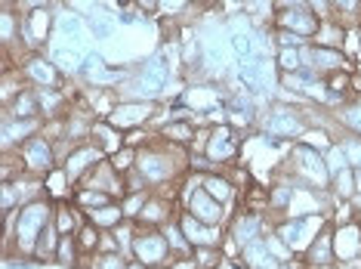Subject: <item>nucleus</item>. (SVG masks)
<instances>
[{
	"label": "nucleus",
	"instance_id": "obj_36",
	"mask_svg": "<svg viewBox=\"0 0 361 269\" xmlns=\"http://www.w3.org/2000/svg\"><path fill=\"white\" fill-rule=\"evenodd\" d=\"M53 223H56V229H59L62 235H75V232L80 229V223H78V210H71L68 205H59V208H56Z\"/></svg>",
	"mask_w": 361,
	"mask_h": 269
},
{
	"label": "nucleus",
	"instance_id": "obj_13",
	"mask_svg": "<svg viewBox=\"0 0 361 269\" xmlns=\"http://www.w3.org/2000/svg\"><path fill=\"white\" fill-rule=\"evenodd\" d=\"M204 152H207V158L213 165H228V161L235 158L238 152H241V140L235 136L232 127H213V133L207 136V145H204Z\"/></svg>",
	"mask_w": 361,
	"mask_h": 269
},
{
	"label": "nucleus",
	"instance_id": "obj_55",
	"mask_svg": "<svg viewBox=\"0 0 361 269\" xmlns=\"http://www.w3.org/2000/svg\"><path fill=\"white\" fill-rule=\"evenodd\" d=\"M216 269H223V266H216Z\"/></svg>",
	"mask_w": 361,
	"mask_h": 269
},
{
	"label": "nucleus",
	"instance_id": "obj_40",
	"mask_svg": "<svg viewBox=\"0 0 361 269\" xmlns=\"http://www.w3.org/2000/svg\"><path fill=\"white\" fill-rule=\"evenodd\" d=\"M336 22H361V0H331Z\"/></svg>",
	"mask_w": 361,
	"mask_h": 269
},
{
	"label": "nucleus",
	"instance_id": "obj_16",
	"mask_svg": "<svg viewBox=\"0 0 361 269\" xmlns=\"http://www.w3.org/2000/svg\"><path fill=\"white\" fill-rule=\"evenodd\" d=\"M262 226H266V223H262V214L244 208L241 214L232 217V226H228V239H232L238 248H244V244H250V241H257V239H266V235H262Z\"/></svg>",
	"mask_w": 361,
	"mask_h": 269
},
{
	"label": "nucleus",
	"instance_id": "obj_50",
	"mask_svg": "<svg viewBox=\"0 0 361 269\" xmlns=\"http://www.w3.org/2000/svg\"><path fill=\"white\" fill-rule=\"evenodd\" d=\"M139 6H142V10H154V6H158V0H136Z\"/></svg>",
	"mask_w": 361,
	"mask_h": 269
},
{
	"label": "nucleus",
	"instance_id": "obj_14",
	"mask_svg": "<svg viewBox=\"0 0 361 269\" xmlns=\"http://www.w3.org/2000/svg\"><path fill=\"white\" fill-rule=\"evenodd\" d=\"M302 56H306V65L312 71H318V75H334V71H346V53L343 50H334V47H318L312 44L302 50Z\"/></svg>",
	"mask_w": 361,
	"mask_h": 269
},
{
	"label": "nucleus",
	"instance_id": "obj_29",
	"mask_svg": "<svg viewBox=\"0 0 361 269\" xmlns=\"http://www.w3.org/2000/svg\"><path fill=\"white\" fill-rule=\"evenodd\" d=\"M201 189L207 192V195H213L216 201H223V205H226V201L235 195V183H232L228 177L219 174V170H213V174H204V177H201Z\"/></svg>",
	"mask_w": 361,
	"mask_h": 269
},
{
	"label": "nucleus",
	"instance_id": "obj_46",
	"mask_svg": "<svg viewBox=\"0 0 361 269\" xmlns=\"http://www.w3.org/2000/svg\"><path fill=\"white\" fill-rule=\"evenodd\" d=\"M302 4H306L309 10L315 13L322 22H327V19H336V16H334V6H331V0H302Z\"/></svg>",
	"mask_w": 361,
	"mask_h": 269
},
{
	"label": "nucleus",
	"instance_id": "obj_24",
	"mask_svg": "<svg viewBox=\"0 0 361 269\" xmlns=\"http://www.w3.org/2000/svg\"><path fill=\"white\" fill-rule=\"evenodd\" d=\"M40 127V118H4V149H10L13 143H28L35 130Z\"/></svg>",
	"mask_w": 361,
	"mask_h": 269
},
{
	"label": "nucleus",
	"instance_id": "obj_26",
	"mask_svg": "<svg viewBox=\"0 0 361 269\" xmlns=\"http://www.w3.org/2000/svg\"><path fill=\"white\" fill-rule=\"evenodd\" d=\"M87 220L96 226V229H118L124 223V208L121 201H111V205H102V208H93V210H84Z\"/></svg>",
	"mask_w": 361,
	"mask_h": 269
},
{
	"label": "nucleus",
	"instance_id": "obj_22",
	"mask_svg": "<svg viewBox=\"0 0 361 269\" xmlns=\"http://www.w3.org/2000/svg\"><path fill=\"white\" fill-rule=\"evenodd\" d=\"M56 31H59V37L71 40V44H80V47H87V50H90V37H93V35H90L84 16L65 10L59 19H56Z\"/></svg>",
	"mask_w": 361,
	"mask_h": 269
},
{
	"label": "nucleus",
	"instance_id": "obj_31",
	"mask_svg": "<svg viewBox=\"0 0 361 269\" xmlns=\"http://www.w3.org/2000/svg\"><path fill=\"white\" fill-rule=\"evenodd\" d=\"M80 244L75 235H62V241H59V251H56V263H59L62 269H78L80 266Z\"/></svg>",
	"mask_w": 361,
	"mask_h": 269
},
{
	"label": "nucleus",
	"instance_id": "obj_32",
	"mask_svg": "<svg viewBox=\"0 0 361 269\" xmlns=\"http://www.w3.org/2000/svg\"><path fill=\"white\" fill-rule=\"evenodd\" d=\"M331 186H334V195L340 201H352L358 195V189H355V167H346V170H340V174H334Z\"/></svg>",
	"mask_w": 361,
	"mask_h": 269
},
{
	"label": "nucleus",
	"instance_id": "obj_27",
	"mask_svg": "<svg viewBox=\"0 0 361 269\" xmlns=\"http://www.w3.org/2000/svg\"><path fill=\"white\" fill-rule=\"evenodd\" d=\"M6 112L10 115L6 118H40V93H35V90H19L16 93V100L6 105Z\"/></svg>",
	"mask_w": 361,
	"mask_h": 269
},
{
	"label": "nucleus",
	"instance_id": "obj_35",
	"mask_svg": "<svg viewBox=\"0 0 361 269\" xmlns=\"http://www.w3.org/2000/svg\"><path fill=\"white\" fill-rule=\"evenodd\" d=\"M75 201L84 210H93V208H102V205H111V201H118L114 195H109V192H99V189H84L80 186L78 189V195H75Z\"/></svg>",
	"mask_w": 361,
	"mask_h": 269
},
{
	"label": "nucleus",
	"instance_id": "obj_17",
	"mask_svg": "<svg viewBox=\"0 0 361 269\" xmlns=\"http://www.w3.org/2000/svg\"><path fill=\"white\" fill-rule=\"evenodd\" d=\"M262 130H266L269 136H302L306 124H302V118L293 109L275 105V109L269 112V118L262 121Z\"/></svg>",
	"mask_w": 361,
	"mask_h": 269
},
{
	"label": "nucleus",
	"instance_id": "obj_6",
	"mask_svg": "<svg viewBox=\"0 0 361 269\" xmlns=\"http://www.w3.org/2000/svg\"><path fill=\"white\" fill-rule=\"evenodd\" d=\"M170 68H173V62H170V50L164 47L152 56V59H145L142 71H139V100H158L164 93V87H167L170 80Z\"/></svg>",
	"mask_w": 361,
	"mask_h": 269
},
{
	"label": "nucleus",
	"instance_id": "obj_34",
	"mask_svg": "<svg viewBox=\"0 0 361 269\" xmlns=\"http://www.w3.org/2000/svg\"><path fill=\"white\" fill-rule=\"evenodd\" d=\"M102 229H96L93 223H80V229L75 232V239H78V244H80V251H84V254H96V251L102 248V235H99Z\"/></svg>",
	"mask_w": 361,
	"mask_h": 269
},
{
	"label": "nucleus",
	"instance_id": "obj_43",
	"mask_svg": "<svg viewBox=\"0 0 361 269\" xmlns=\"http://www.w3.org/2000/svg\"><path fill=\"white\" fill-rule=\"evenodd\" d=\"M195 260H198L201 269H216V260H223V251L219 248H195Z\"/></svg>",
	"mask_w": 361,
	"mask_h": 269
},
{
	"label": "nucleus",
	"instance_id": "obj_28",
	"mask_svg": "<svg viewBox=\"0 0 361 269\" xmlns=\"http://www.w3.org/2000/svg\"><path fill=\"white\" fill-rule=\"evenodd\" d=\"M161 140H167V143H173V145H188L195 140V124L188 118H173V121H167V124L161 127Z\"/></svg>",
	"mask_w": 361,
	"mask_h": 269
},
{
	"label": "nucleus",
	"instance_id": "obj_25",
	"mask_svg": "<svg viewBox=\"0 0 361 269\" xmlns=\"http://www.w3.org/2000/svg\"><path fill=\"white\" fill-rule=\"evenodd\" d=\"M84 19H87L90 35H93L96 40H111L114 31H118V16H111L105 6H96L90 16H84Z\"/></svg>",
	"mask_w": 361,
	"mask_h": 269
},
{
	"label": "nucleus",
	"instance_id": "obj_7",
	"mask_svg": "<svg viewBox=\"0 0 361 269\" xmlns=\"http://www.w3.org/2000/svg\"><path fill=\"white\" fill-rule=\"evenodd\" d=\"M275 28L281 31H293L300 37H315L318 28H322V19L309 10L306 4H293V6H278L275 10Z\"/></svg>",
	"mask_w": 361,
	"mask_h": 269
},
{
	"label": "nucleus",
	"instance_id": "obj_48",
	"mask_svg": "<svg viewBox=\"0 0 361 269\" xmlns=\"http://www.w3.org/2000/svg\"><path fill=\"white\" fill-rule=\"evenodd\" d=\"M185 4H188V0H158V10H161L164 16H173L176 10H183Z\"/></svg>",
	"mask_w": 361,
	"mask_h": 269
},
{
	"label": "nucleus",
	"instance_id": "obj_51",
	"mask_svg": "<svg viewBox=\"0 0 361 269\" xmlns=\"http://www.w3.org/2000/svg\"><path fill=\"white\" fill-rule=\"evenodd\" d=\"M223 269H247V266H244V263H235V260H232V257H228V260H226V263H223Z\"/></svg>",
	"mask_w": 361,
	"mask_h": 269
},
{
	"label": "nucleus",
	"instance_id": "obj_30",
	"mask_svg": "<svg viewBox=\"0 0 361 269\" xmlns=\"http://www.w3.org/2000/svg\"><path fill=\"white\" fill-rule=\"evenodd\" d=\"M59 241H62V232L56 229V223L50 220V226H47L44 232H40V239L35 244V260H56V251H59Z\"/></svg>",
	"mask_w": 361,
	"mask_h": 269
},
{
	"label": "nucleus",
	"instance_id": "obj_52",
	"mask_svg": "<svg viewBox=\"0 0 361 269\" xmlns=\"http://www.w3.org/2000/svg\"><path fill=\"white\" fill-rule=\"evenodd\" d=\"M127 269H149V266H142L139 260H130V266H127Z\"/></svg>",
	"mask_w": 361,
	"mask_h": 269
},
{
	"label": "nucleus",
	"instance_id": "obj_20",
	"mask_svg": "<svg viewBox=\"0 0 361 269\" xmlns=\"http://www.w3.org/2000/svg\"><path fill=\"white\" fill-rule=\"evenodd\" d=\"M80 75H84L90 84H96V87H111V84H118L121 78L127 75L124 68H114V65L105 62V56L102 53H90L87 56V62H84V68H80Z\"/></svg>",
	"mask_w": 361,
	"mask_h": 269
},
{
	"label": "nucleus",
	"instance_id": "obj_15",
	"mask_svg": "<svg viewBox=\"0 0 361 269\" xmlns=\"http://www.w3.org/2000/svg\"><path fill=\"white\" fill-rule=\"evenodd\" d=\"M22 71H25L28 80H35V84L44 87V90H59V84H62L59 65L53 59H47V56H37V53L28 56V59L22 62Z\"/></svg>",
	"mask_w": 361,
	"mask_h": 269
},
{
	"label": "nucleus",
	"instance_id": "obj_47",
	"mask_svg": "<svg viewBox=\"0 0 361 269\" xmlns=\"http://www.w3.org/2000/svg\"><path fill=\"white\" fill-rule=\"evenodd\" d=\"M13 35H16V19H13V10L4 13V44H13Z\"/></svg>",
	"mask_w": 361,
	"mask_h": 269
},
{
	"label": "nucleus",
	"instance_id": "obj_2",
	"mask_svg": "<svg viewBox=\"0 0 361 269\" xmlns=\"http://www.w3.org/2000/svg\"><path fill=\"white\" fill-rule=\"evenodd\" d=\"M287 170H290V183L297 189H312V192H324L331 186V170H327L324 152L312 149V145L297 143V149L287 158Z\"/></svg>",
	"mask_w": 361,
	"mask_h": 269
},
{
	"label": "nucleus",
	"instance_id": "obj_18",
	"mask_svg": "<svg viewBox=\"0 0 361 269\" xmlns=\"http://www.w3.org/2000/svg\"><path fill=\"white\" fill-rule=\"evenodd\" d=\"M235 78L247 93H259V90L269 84V59H262V56L257 53V56H250V59L238 62Z\"/></svg>",
	"mask_w": 361,
	"mask_h": 269
},
{
	"label": "nucleus",
	"instance_id": "obj_9",
	"mask_svg": "<svg viewBox=\"0 0 361 269\" xmlns=\"http://www.w3.org/2000/svg\"><path fill=\"white\" fill-rule=\"evenodd\" d=\"M154 115V100H127L121 105H114V109L105 115V121L114 127V130H139Z\"/></svg>",
	"mask_w": 361,
	"mask_h": 269
},
{
	"label": "nucleus",
	"instance_id": "obj_42",
	"mask_svg": "<svg viewBox=\"0 0 361 269\" xmlns=\"http://www.w3.org/2000/svg\"><path fill=\"white\" fill-rule=\"evenodd\" d=\"M343 152H346V158H349V167H355L361 170V136H343Z\"/></svg>",
	"mask_w": 361,
	"mask_h": 269
},
{
	"label": "nucleus",
	"instance_id": "obj_54",
	"mask_svg": "<svg viewBox=\"0 0 361 269\" xmlns=\"http://www.w3.org/2000/svg\"><path fill=\"white\" fill-rule=\"evenodd\" d=\"M358 75H361V65H358Z\"/></svg>",
	"mask_w": 361,
	"mask_h": 269
},
{
	"label": "nucleus",
	"instance_id": "obj_23",
	"mask_svg": "<svg viewBox=\"0 0 361 269\" xmlns=\"http://www.w3.org/2000/svg\"><path fill=\"white\" fill-rule=\"evenodd\" d=\"M334 226H324L315 235V241L306 248V266H334Z\"/></svg>",
	"mask_w": 361,
	"mask_h": 269
},
{
	"label": "nucleus",
	"instance_id": "obj_49",
	"mask_svg": "<svg viewBox=\"0 0 361 269\" xmlns=\"http://www.w3.org/2000/svg\"><path fill=\"white\" fill-rule=\"evenodd\" d=\"M167 269H201V266H198L195 257H176V260H170Z\"/></svg>",
	"mask_w": 361,
	"mask_h": 269
},
{
	"label": "nucleus",
	"instance_id": "obj_4",
	"mask_svg": "<svg viewBox=\"0 0 361 269\" xmlns=\"http://www.w3.org/2000/svg\"><path fill=\"white\" fill-rule=\"evenodd\" d=\"M327 226V214H293L275 226V235L290 254H306V248L315 241V235Z\"/></svg>",
	"mask_w": 361,
	"mask_h": 269
},
{
	"label": "nucleus",
	"instance_id": "obj_19",
	"mask_svg": "<svg viewBox=\"0 0 361 269\" xmlns=\"http://www.w3.org/2000/svg\"><path fill=\"white\" fill-rule=\"evenodd\" d=\"M53 28V16L47 6H35V10L25 13V19L19 22V35L28 40L31 47H40L47 40V35H50Z\"/></svg>",
	"mask_w": 361,
	"mask_h": 269
},
{
	"label": "nucleus",
	"instance_id": "obj_1",
	"mask_svg": "<svg viewBox=\"0 0 361 269\" xmlns=\"http://www.w3.org/2000/svg\"><path fill=\"white\" fill-rule=\"evenodd\" d=\"M56 214L53 201L50 198H35V201H25V205H19L16 210V226H13V239L6 248L10 251H19V254L25 257H35V244L40 239V232L50 226V220Z\"/></svg>",
	"mask_w": 361,
	"mask_h": 269
},
{
	"label": "nucleus",
	"instance_id": "obj_39",
	"mask_svg": "<svg viewBox=\"0 0 361 269\" xmlns=\"http://www.w3.org/2000/svg\"><path fill=\"white\" fill-rule=\"evenodd\" d=\"M340 121H343V124H346L355 136H361V96H355V100H349L346 105H343Z\"/></svg>",
	"mask_w": 361,
	"mask_h": 269
},
{
	"label": "nucleus",
	"instance_id": "obj_33",
	"mask_svg": "<svg viewBox=\"0 0 361 269\" xmlns=\"http://www.w3.org/2000/svg\"><path fill=\"white\" fill-rule=\"evenodd\" d=\"M228 47H232V53H235V59L238 62H244V59H250V56H257V40H253L250 31H232L228 35Z\"/></svg>",
	"mask_w": 361,
	"mask_h": 269
},
{
	"label": "nucleus",
	"instance_id": "obj_38",
	"mask_svg": "<svg viewBox=\"0 0 361 269\" xmlns=\"http://www.w3.org/2000/svg\"><path fill=\"white\" fill-rule=\"evenodd\" d=\"M145 201H149V189H139V192H127L124 198H121V208H124V217L127 220H139L142 214Z\"/></svg>",
	"mask_w": 361,
	"mask_h": 269
},
{
	"label": "nucleus",
	"instance_id": "obj_12",
	"mask_svg": "<svg viewBox=\"0 0 361 269\" xmlns=\"http://www.w3.org/2000/svg\"><path fill=\"white\" fill-rule=\"evenodd\" d=\"M102 155H105V152L99 149V145H93V143L71 149V152H68V158H65V165H62L65 177H68V183H71V186H78L80 179H84L90 170H93V167L102 161Z\"/></svg>",
	"mask_w": 361,
	"mask_h": 269
},
{
	"label": "nucleus",
	"instance_id": "obj_8",
	"mask_svg": "<svg viewBox=\"0 0 361 269\" xmlns=\"http://www.w3.org/2000/svg\"><path fill=\"white\" fill-rule=\"evenodd\" d=\"M19 155H22V167H25L28 174L50 177L56 170V152L47 136H31L28 143L19 145Z\"/></svg>",
	"mask_w": 361,
	"mask_h": 269
},
{
	"label": "nucleus",
	"instance_id": "obj_41",
	"mask_svg": "<svg viewBox=\"0 0 361 269\" xmlns=\"http://www.w3.org/2000/svg\"><path fill=\"white\" fill-rule=\"evenodd\" d=\"M130 260L124 251H111V254H96L93 269H127Z\"/></svg>",
	"mask_w": 361,
	"mask_h": 269
},
{
	"label": "nucleus",
	"instance_id": "obj_53",
	"mask_svg": "<svg viewBox=\"0 0 361 269\" xmlns=\"http://www.w3.org/2000/svg\"><path fill=\"white\" fill-rule=\"evenodd\" d=\"M154 269H167V266H154Z\"/></svg>",
	"mask_w": 361,
	"mask_h": 269
},
{
	"label": "nucleus",
	"instance_id": "obj_44",
	"mask_svg": "<svg viewBox=\"0 0 361 269\" xmlns=\"http://www.w3.org/2000/svg\"><path fill=\"white\" fill-rule=\"evenodd\" d=\"M275 37H278V47H281V50H302V47H306V37L293 35V31L275 28Z\"/></svg>",
	"mask_w": 361,
	"mask_h": 269
},
{
	"label": "nucleus",
	"instance_id": "obj_45",
	"mask_svg": "<svg viewBox=\"0 0 361 269\" xmlns=\"http://www.w3.org/2000/svg\"><path fill=\"white\" fill-rule=\"evenodd\" d=\"M244 6H247V13L257 16V19H269V13L275 10V0H244Z\"/></svg>",
	"mask_w": 361,
	"mask_h": 269
},
{
	"label": "nucleus",
	"instance_id": "obj_56",
	"mask_svg": "<svg viewBox=\"0 0 361 269\" xmlns=\"http://www.w3.org/2000/svg\"><path fill=\"white\" fill-rule=\"evenodd\" d=\"M334 269H336V266H334Z\"/></svg>",
	"mask_w": 361,
	"mask_h": 269
},
{
	"label": "nucleus",
	"instance_id": "obj_11",
	"mask_svg": "<svg viewBox=\"0 0 361 269\" xmlns=\"http://www.w3.org/2000/svg\"><path fill=\"white\" fill-rule=\"evenodd\" d=\"M176 223H179V229L185 232V239L192 241V248H219V244H223V229H219V226L204 223V220L188 214V210L176 217Z\"/></svg>",
	"mask_w": 361,
	"mask_h": 269
},
{
	"label": "nucleus",
	"instance_id": "obj_10",
	"mask_svg": "<svg viewBox=\"0 0 361 269\" xmlns=\"http://www.w3.org/2000/svg\"><path fill=\"white\" fill-rule=\"evenodd\" d=\"M185 210L192 217L204 220V223H210V226H223V220H226V205H223V201H216L213 195L204 192L201 183L195 186V189H188V195H185Z\"/></svg>",
	"mask_w": 361,
	"mask_h": 269
},
{
	"label": "nucleus",
	"instance_id": "obj_3",
	"mask_svg": "<svg viewBox=\"0 0 361 269\" xmlns=\"http://www.w3.org/2000/svg\"><path fill=\"white\" fill-rule=\"evenodd\" d=\"M136 174L152 186L167 183L170 177H176L179 174V158L173 155V143L161 140V143L145 145V149H136Z\"/></svg>",
	"mask_w": 361,
	"mask_h": 269
},
{
	"label": "nucleus",
	"instance_id": "obj_21",
	"mask_svg": "<svg viewBox=\"0 0 361 269\" xmlns=\"http://www.w3.org/2000/svg\"><path fill=\"white\" fill-rule=\"evenodd\" d=\"M90 53L93 50H87V47H80V44H71V40H65V37L53 40V47H50V59L59 65V71H80Z\"/></svg>",
	"mask_w": 361,
	"mask_h": 269
},
{
	"label": "nucleus",
	"instance_id": "obj_37",
	"mask_svg": "<svg viewBox=\"0 0 361 269\" xmlns=\"http://www.w3.org/2000/svg\"><path fill=\"white\" fill-rule=\"evenodd\" d=\"M306 50V47H302ZM302 50H278L275 62H278V71H300V68H309L306 65V56H302Z\"/></svg>",
	"mask_w": 361,
	"mask_h": 269
},
{
	"label": "nucleus",
	"instance_id": "obj_5",
	"mask_svg": "<svg viewBox=\"0 0 361 269\" xmlns=\"http://www.w3.org/2000/svg\"><path fill=\"white\" fill-rule=\"evenodd\" d=\"M130 254L133 260H139L142 266H167V257H170V241L164 229H154V226H145V229H136L133 235V244H130Z\"/></svg>",
	"mask_w": 361,
	"mask_h": 269
}]
</instances>
